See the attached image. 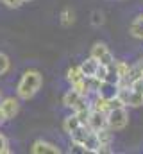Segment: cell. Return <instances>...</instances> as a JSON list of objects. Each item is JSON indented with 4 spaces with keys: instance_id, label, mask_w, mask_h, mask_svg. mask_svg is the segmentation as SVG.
<instances>
[{
    "instance_id": "obj_22",
    "label": "cell",
    "mask_w": 143,
    "mask_h": 154,
    "mask_svg": "<svg viewBox=\"0 0 143 154\" xmlns=\"http://www.w3.org/2000/svg\"><path fill=\"white\" fill-rule=\"evenodd\" d=\"M9 152V142H7V138L0 133V154H7Z\"/></svg>"
},
{
    "instance_id": "obj_23",
    "label": "cell",
    "mask_w": 143,
    "mask_h": 154,
    "mask_svg": "<svg viewBox=\"0 0 143 154\" xmlns=\"http://www.w3.org/2000/svg\"><path fill=\"white\" fill-rule=\"evenodd\" d=\"M70 152L86 154V149H84V145H81V143H77V142H72V145H70Z\"/></svg>"
},
{
    "instance_id": "obj_2",
    "label": "cell",
    "mask_w": 143,
    "mask_h": 154,
    "mask_svg": "<svg viewBox=\"0 0 143 154\" xmlns=\"http://www.w3.org/2000/svg\"><path fill=\"white\" fill-rule=\"evenodd\" d=\"M127 124H129V111H127V106L113 108V109L107 111V127H109L113 133L125 129Z\"/></svg>"
},
{
    "instance_id": "obj_4",
    "label": "cell",
    "mask_w": 143,
    "mask_h": 154,
    "mask_svg": "<svg viewBox=\"0 0 143 154\" xmlns=\"http://www.w3.org/2000/svg\"><path fill=\"white\" fill-rule=\"evenodd\" d=\"M88 125H90V129H93L95 133L100 131V129H104V127H107V113L91 109L90 118H88Z\"/></svg>"
},
{
    "instance_id": "obj_6",
    "label": "cell",
    "mask_w": 143,
    "mask_h": 154,
    "mask_svg": "<svg viewBox=\"0 0 143 154\" xmlns=\"http://www.w3.org/2000/svg\"><path fill=\"white\" fill-rule=\"evenodd\" d=\"M31 152L32 154H61V149L54 143H48V142H43V140H36L31 147Z\"/></svg>"
},
{
    "instance_id": "obj_26",
    "label": "cell",
    "mask_w": 143,
    "mask_h": 154,
    "mask_svg": "<svg viewBox=\"0 0 143 154\" xmlns=\"http://www.w3.org/2000/svg\"><path fill=\"white\" fill-rule=\"evenodd\" d=\"M2 100H4V95H2V91H0V102H2Z\"/></svg>"
},
{
    "instance_id": "obj_25",
    "label": "cell",
    "mask_w": 143,
    "mask_h": 154,
    "mask_svg": "<svg viewBox=\"0 0 143 154\" xmlns=\"http://www.w3.org/2000/svg\"><path fill=\"white\" fill-rule=\"evenodd\" d=\"M5 120H7V118H5V115H4V111H2V108H0V125H2V124H4Z\"/></svg>"
},
{
    "instance_id": "obj_27",
    "label": "cell",
    "mask_w": 143,
    "mask_h": 154,
    "mask_svg": "<svg viewBox=\"0 0 143 154\" xmlns=\"http://www.w3.org/2000/svg\"><path fill=\"white\" fill-rule=\"evenodd\" d=\"M25 2H31V0H25Z\"/></svg>"
},
{
    "instance_id": "obj_8",
    "label": "cell",
    "mask_w": 143,
    "mask_h": 154,
    "mask_svg": "<svg viewBox=\"0 0 143 154\" xmlns=\"http://www.w3.org/2000/svg\"><path fill=\"white\" fill-rule=\"evenodd\" d=\"M99 65H100V63H99L95 57H91V56H90V57H88V59H84L79 66H81L82 74H84L86 77H93V75H95V72H97V68H99Z\"/></svg>"
},
{
    "instance_id": "obj_19",
    "label": "cell",
    "mask_w": 143,
    "mask_h": 154,
    "mask_svg": "<svg viewBox=\"0 0 143 154\" xmlns=\"http://www.w3.org/2000/svg\"><path fill=\"white\" fill-rule=\"evenodd\" d=\"M102 23H104V14L100 11H93V14H91V25L100 27Z\"/></svg>"
},
{
    "instance_id": "obj_15",
    "label": "cell",
    "mask_w": 143,
    "mask_h": 154,
    "mask_svg": "<svg viewBox=\"0 0 143 154\" xmlns=\"http://www.w3.org/2000/svg\"><path fill=\"white\" fill-rule=\"evenodd\" d=\"M114 68H116V72L120 75V82H123L129 75V72H131V65L125 63V61H114Z\"/></svg>"
},
{
    "instance_id": "obj_21",
    "label": "cell",
    "mask_w": 143,
    "mask_h": 154,
    "mask_svg": "<svg viewBox=\"0 0 143 154\" xmlns=\"http://www.w3.org/2000/svg\"><path fill=\"white\" fill-rule=\"evenodd\" d=\"M131 88H132L134 91H138V93H143V77L134 79V81L131 82Z\"/></svg>"
},
{
    "instance_id": "obj_18",
    "label": "cell",
    "mask_w": 143,
    "mask_h": 154,
    "mask_svg": "<svg viewBox=\"0 0 143 154\" xmlns=\"http://www.w3.org/2000/svg\"><path fill=\"white\" fill-rule=\"evenodd\" d=\"M73 113L81 120V124H88V118H90V113H91V106L84 108V109H79V111H73Z\"/></svg>"
},
{
    "instance_id": "obj_10",
    "label": "cell",
    "mask_w": 143,
    "mask_h": 154,
    "mask_svg": "<svg viewBox=\"0 0 143 154\" xmlns=\"http://www.w3.org/2000/svg\"><path fill=\"white\" fill-rule=\"evenodd\" d=\"M90 106H91V109H95V111H104V113L109 111V100L104 99V97H100L99 93H95V99L90 102Z\"/></svg>"
},
{
    "instance_id": "obj_14",
    "label": "cell",
    "mask_w": 143,
    "mask_h": 154,
    "mask_svg": "<svg viewBox=\"0 0 143 154\" xmlns=\"http://www.w3.org/2000/svg\"><path fill=\"white\" fill-rule=\"evenodd\" d=\"M84 74H82V70H81V66H72L68 68V72H66V79H68V82L70 84H75V82H79L81 79H84Z\"/></svg>"
},
{
    "instance_id": "obj_13",
    "label": "cell",
    "mask_w": 143,
    "mask_h": 154,
    "mask_svg": "<svg viewBox=\"0 0 143 154\" xmlns=\"http://www.w3.org/2000/svg\"><path fill=\"white\" fill-rule=\"evenodd\" d=\"M107 52H109V48H107L106 43H95V45L91 47V54H90V56H91V57H95L97 61H100Z\"/></svg>"
},
{
    "instance_id": "obj_17",
    "label": "cell",
    "mask_w": 143,
    "mask_h": 154,
    "mask_svg": "<svg viewBox=\"0 0 143 154\" xmlns=\"http://www.w3.org/2000/svg\"><path fill=\"white\" fill-rule=\"evenodd\" d=\"M9 66H11V61H9V57H7L4 52H0V75L7 74Z\"/></svg>"
},
{
    "instance_id": "obj_20",
    "label": "cell",
    "mask_w": 143,
    "mask_h": 154,
    "mask_svg": "<svg viewBox=\"0 0 143 154\" xmlns=\"http://www.w3.org/2000/svg\"><path fill=\"white\" fill-rule=\"evenodd\" d=\"M107 68H109V66H104V65H99V68H97V72H95V77H97L99 81H106Z\"/></svg>"
},
{
    "instance_id": "obj_16",
    "label": "cell",
    "mask_w": 143,
    "mask_h": 154,
    "mask_svg": "<svg viewBox=\"0 0 143 154\" xmlns=\"http://www.w3.org/2000/svg\"><path fill=\"white\" fill-rule=\"evenodd\" d=\"M73 22H75V13L72 9H65L61 13V23L65 27H70V25H73Z\"/></svg>"
},
{
    "instance_id": "obj_28",
    "label": "cell",
    "mask_w": 143,
    "mask_h": 154,
    "mask_svg": "<svg viewBox=\"0 0 143 154\" xmlns=\"http://www.w3.org/2000/svg\"><path fill=\"white\" fill-rule=\"evenodd\" d=\"M0 2H4V0H0Z\"/></svg>"
},
{
    "instance_id": "obj_12",
    "label": "cell",
    "mask_w": 143,
    "mask_h": 154,
    "mask_svg": "<svg viewBox=\"0 0 143 154\" xmlns=\"http://www.w3.org/2000/svg\"><path fill=\"white\" fill-rule=\"evenodd\" d=\"M79 125H81V120L77 118L75 113L70 115V116H66V118H65V122H63V129H65V133H68V134H70L72 131H75Z\"/></svg>"
},
{
    "instance_id": "obj_7",
    "label": "cell",
    "mask_w": 143,
    "mask_h": 154,
    "mask_svg": "<svg viewBox=\"0 0 143 154\" xmlns=\"http://www.w3.org/2000/svg\"><path fill=\"white\" fill-rule=\"evenodd\" d=\"M84 149H86V152H93V154H99L102 152V145H100V140H99V136H97V133L91 129V133L88 134V138L84 140Z\"/></svg>"
},
{
    "instance_id": "obj_11",
    "label": "cell",
    "mask_w": 143,
    "mask_h": 154,
    "mask_svg": "<svg viewBox=\"0 0 143 154\" xmlns=\"http://www.w3.org/2000/svg\"><path fill=\"white\" fill-rule=\"evenodd\" d=\"M129 32H131V36H134V38L143 39V20L140 16H136V18L132 20V23H131V27H129Z\"/></svg>"
},
{
    "instance_id": "obj_1",
    "label": "cell",
    "mask_w": 143,
    "mask_h": 154,
    "mask_svg": "<svg viewBox=\"0 0 143 154\" xmlns=\"http://www.w3.org/2000/svg\"><path fill=\"white\" fill-rule=\"evenodd\" d=\"M41 82H43V77H41V74H39L38 70H27V72L22 75L18 86H16V95H18V99H22V100L32 99L36 93H38V90L41 88Z\"/></svg>"
},
{
    "instance_id": "obj_24",
    "label": "cell",
    "mask_w": 143,
    "mask_h": 154,
    "mask_svg": "<svg viewBox=\"0 0 143 154\" xmlns=\"http://www.w3.org/2000/svg\"><path fill=\"white\" fill-rule=\"evenodd\" d=\"M23 2H25V0H4V4H5L7 7H11V9H16V7H20Z\"/></svg>"
},
{
    "instance_id": "obj_9",
    "label": "cell",
    "mask_w": 143,
    "mask_h": 154,
    "mask_svg": "<svg viewBox=\"0 0 143 154\" xmlns=\"http://www.w3.org/2000/svg\"><path fill=\"white\" fill-rule=\"evenodd\" d=\"M97 136L100 140V145H102V152H107L109 147H111V142H113V131L109 127H104L100 131H97Z\"/></svg>"
},
{
    "instance_id": "obj_3",
    "label": "cell",
    "mask_w": 143,
    "mask_h": 154,
    "mask_svg": "<svg viewBox=\"0 0 143 154\" xmlns=\"http://www.w3.org/2000/svg\"><path fill=\"white\" fill-rule=\"evenodd\" d=\"M0 108H2V111H4L5 118H7V120H11V118H14V116L18 115L20 100H18V99H14V97H4V100L0 102Z\"/></svg>"
},
{
    "instance_id": "obj_5",
    "label": "cell",
    "mask_w": 143,
    "mask_h": 154,
    "mask_svg": "<svg viewBox=\"0 0 143 154\" xmlns=\"http://www.w3.org/2000/svg\"><path fill=\"white\" fill-rule=\"evenodd\" d=\"M97 93H99L100 97L107 99V100H111V99L118 97V93H120V84H114V82H109V81H102L100 86H99V90H97Z\"/></svg>"
}]
</instances>
